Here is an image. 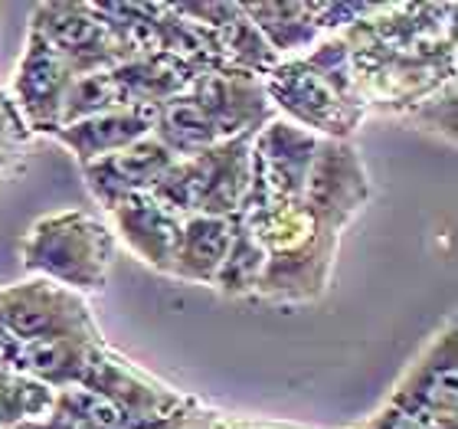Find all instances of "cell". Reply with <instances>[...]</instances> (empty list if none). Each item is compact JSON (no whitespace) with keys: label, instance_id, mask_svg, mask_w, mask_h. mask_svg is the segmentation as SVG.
I'll use <instances>...</instances> for the list:
<instances>
[{"label":"cell","instance_id":"277c9868","mask_svg":"<svg viewBox=\"0 0 458 429\" xmlns=\"http://www.w3.org/2000/svg\"><path fill=\"white\" fill-rule=\"evenodd\" d=\"M79 387L112 403L114 410L122 413L128 429H164L191 400L174 387L154 381L151 373L138 371L131 361L114 354L106 341L96 347Z\"/></svg>","mask_w":458,"mask_h":429},{"label":"cell","instance_id":"83f0119b","mask_svg":"<svg viewBox=\"0 0 458 429\" xmlns=\"http://www.w3.org/2000/svg\"><path fill=\"white\" fill-rule=\"evenodd\" d=\"M357 429H422L420 423H412L410 416H403L400 410H393V407H383L370 416V420L363 423Z\"/></svg>","mask_w":458,"mask_h":429},{"label":"cell","instance_id":"f546056e","mask_svg":"<svg viewBox=\"0 0 458 429\" xmlns=\"http://www.w3.org/2000/svg\"><path fill=\"white\" fill-rule=\"evenodd\" d=\"M4 338H7V334H4V324H0V341H4Z\"/></svg>","mask_w":458,"mask_h":429},{"label":"cell","instance_id":"3957f363","mask_svg":"<svg viewBox=\"0 0 458 429\" xmlns=\"http://www.w3.org/2000/svg\"><path fill=\"white\" fill-rule=\"evenodd\" d=\"M0 324H4V334L10 341L96 338V334H102L79 292L39 276L0 288Z\"/></svg>","mask_w":458,"mask_h":429},{"label":"cell","instance_id":"6da1fadb","mask_svg":"<svg viewBox=\"0 0 458 429\" xmlns=\"http://www.w3.org/2000/svg\"><path fill=\"white\" fill-rule=\"evenodd\" d=\"M114 256V233L82 210L37 219L20 243L23 269L72 292H102Z\"/></svg>","mask_w":458,"mask_h":429},{"label":"cell","instance_id":"603a6c76","mask_svg":"<svg viewBox=\"0 0 458 429\" xmlns=\"http://www.w3.org/2000/svg\"><path fill=\"white\" fill-rule=\"evenodd\" d=\"M53 397H56V390H49L43 383L30 381V377L0 364V429H17L23 423L47 416Z\"/></svg>","mask_w":458,"mask_h":429},{"label":"cell","instance_id":"7402d4cb","mask_svg":"<svg viewBox=\"0 0 458 429\" xmlns=\"http://www.w3.org/2000/svg\"><path fill=\"white\" fill-rule=\"evenodd\" d=\"M216 33V47L223 53V63L229 69H242V73H252V76L266 79L272 69L282 63L276 49L268 47V39L259 33V27L246 17V10L239 4V13L229 20L223 30H213Z\"/></svg>","mask_w":458,"mask_h":429},{"label":"cell","instance_id":"cb8c5ba5","mask_svg":"<svg viewBox=\"0 0 458 429\" xmlns=\"http://www.w3.org/2000/svg\"><path fill=\"white\" fill-rule=\"evenodd\" d=\"M124 106H131V102L124 99L118 79L112 76V69L86 73V76L72 79V86H69L66 108H63V128L82 122V118H92V115L112 112V108H124Z\"/></svg>","mask_w":458,"mask_h":429},{"label":"cell","instance_id":"7c38bea8","mask_svg":"<svg viewBox=\"0 0 458 429\" xmlns=\"http://www.w3.org/2000/svg\"><path fill=\"white\" fill-rule=\"evenodd\" d=\"M337 243H341L337 233L315 229L305 243H298L285 253H272L266 259V269H262L252 298L268 302V305H298V302L321 298L331 286Z\"/></svg>","mask_w":458,"mask_h":429},{"label":"cell","instance_id":"ffe728a7","mask_svg":"<svg viewBox=\"0 0 458 429\" xmlns=\"http://www.w3.org/2000/svg\"><path fill=\"white\" fill-rule=\"evenodd\" d=\"M242 10L278 56L301 53V49L315 47L321 37V30L311 17V4H249Z\"/></svg>","mask_w":458,"mask_h":429},{"label":"cell","instance_id":"e0dca14e","mask_svg":"<svg viewBox=\"0 0 458 429\" xmlns=\"http://www.w3.org/2000/svg\"><path fill=\"white\" fill-rule=\"evenodd\" d=\"M233 239V217H183L167 276L213 286Z\"/></svg>","mask_w":458,"mask_h":429},{"label":"cell","instance_id":"2e32d148","mask_svg":"<svg viewBox=\"0 0 458 429\" xmlns=\"http://www.w3.org/2000/svg\"><path fill=\"white\" fill-rule=\"evenodd\" d=\"M154 132V108L148 106H124L112 108V112L92 115L76 124L59 128L53 138L59 144H66L69 151L76 154L79 167L89 161H98L106 154H114L128 148V144L141 142Z\"/></svg>","mask_w":458,"mask_h":429},{"label":"cell","instance_id":"44dd1931","mask_svg":"<svg viewBox=\"0 0 458 429\" xmlns=\"http://www.w3.org/2000/svg\"><path fill=\"white\" fill-rule=\"evenodd\" d=\"M17 429H128L122 413L86 387H63L53 397L47 416Z\"/></svg>","mask_w":458,"mask_h":429},{"label":"cell","instance_id":"30bf717a","mask_svg":"<svg viewBox=\"0 0 458 429\" xmlns=\"http://www.w3.org/2000/svg\"><path fill=\"white\" fill-rule=\"evenodd\" d=\"M191 102L203 112L220 142L256 134L276 118L266 96V82L242 69H207L187 89Z\"/></svg>","mask_w":458,"mask_h":429},{"label":"cell","instance_id":"f1b7e54d","mask_svg":"<svg viewBox=\"0 0 458 429\" xmlns=\"http://www.w3.org/2000/svg\"><path fill=\"white\" fill-rule=\"evenodd\" d=\"M216 429H292V426H262V423H239V420H216Z\"/></svg>","mask_w":458,"mask_h":429},{"label":"cell","instance_id":"4fadbf2b","mask_svg":"<svg viewBox=\"0 0 458 429\" xmlns=\"http://www.w3.org/2000/svg\"><path fill=\"white\" fill-rule=\"evenodd\" d=\"M177 158L154 134H148V138L128 144L122 151L82 164V177H86V187L92 191V197L112 213L124 197H131V193H151V187L161 181L164 171Z\"/></svg>","mask_w":458,"mask_h":429},{"label":"cell","instance_id":"5b68a950","mask_svg":"<svg viewBox=\"0 0 458 429\" xmlns=\"http://www.w3.org/2000/svg\"><path fill=\"white\" fill-rule=\"evenodd\" d=\"M318 134L272 118L252 138V181H249V207H295L301 203L308 167L315 161Z\"/></svg>","mask_w":458,"mask_h":429},{"label":"cell","instance_id":"5bb4252c","mask_svg":"<svg viewBox=\"0 0 458 429\" xmlns=\"http://www.w3.org/2000/svg\"><path fill=\"white\" fill-rule=\"evenodd\" d=\"M102 334L96 338H47V341H0V364L43 383L49 390L79 387Z\"/></svg>","mask_w":458,"mask_h":429},{"label":"cell","instance_id":"d4e9b609","mask_svg":"<svg viewBox=\"0 0 458 429\" xmlns=\"http://www.w3.org/2000/svg\"><path fill=\"white\" fill-rule=\"evenodd\" d=\"M301 63H305L321 82H327V86L335 89L341 99L360 106V96H357V69H353L351 49L344 47L341 37H327V39H321V43H315V49H311ZM363 112H367V108H363Z\"/></svg>","mask_w":458,"mask_h":429},{"label":"cell","instance_id":"52a82bcc","mask_svg":"<svg viewBox=\"0 0 458 429\" xmlns=\"http://www.w3.org/2000/svg\"><path fill=\"white\" fill-rule=\"evenodd\" d=\"M455 322L449 318L403 371L386 407L422 429H455Z\"/></svg>","mask_w":458,"mask_h":429},{"label":"cell","instance_id":"9c48e42d","mask_svg":"<svg viewBox=\"0 0 458 429\" xmlns=\"http://www.w3.org/2000/svg\"><path fill=\"white\" fill-rule=\"evenodd\" d=\"M367 201H370V181L360 151L351 142L321 138L301 193V207L315 219V227L341 236V229L360 213Z\"/></svg>","mask_w":458,"mask_h":429},{"label":"cell","instance_id":"7a4b0ae2","mask_svg":"<svg viewBox=\"0 0 458 429\" xmlns=\"http://www.w3.org/2000/svg\"><path fill=\"white\" fill-rule=\"evenodd\" d=\"M252 138L256 134H239L174 161L151 187V197L177 217H236L249 201Z\"/></svg>","mask_w":458,"mask_h":429},{"label":"cell","instance_id":"8992f818","mask_svg":"<svg viewBox=\"0 0 458 429\" xmlns=\"http://www.w3.org/2000/svg\"><path fill=\"white\" fill-rule=\"evenodd\" d=\"M262 82L272 108L288 115L285 122L327 142H351L367 115L357 102H347L327 82H321L301 59H282Z\"/></svg>","mask_w":458,"mask_h":429},{"label":"cell","instance_id":"d6986e66","mask_svg":"<svg viewBox=\"0 0 458 429\" xmlns=\"http://www.w3.org/2000/svg\"><path fill=\"white\" fill-rule=\"evenodd\" d=\"M266 259H268L266 246L256 239L246 217L236 213L233 217V239H229L220 272L213 279V288L226 298H252L259 279H262V269H266Z\"/></svg>","mask_w":458,"mask_h":429},{"label":"cell","instance_id":"ac0fdd59","mask_svg":"<svg viewBox=\"0 0 458 429\" xmlns=\"http://www.w3.org/2000/svg\"><path fill=\"white\" fill-rule=\"evenodd\" d=\"M112 76L118 79V86L131 106L157 108L171 102L174 96L187 92L197 79V69L171 53H138V56L124 59L122 66H114Z\"/></svg>","mask_w":458,"mask_h":429},{"label":"cell","instance_id":"8fae6325","mask_svg":"<svg viewBox=\"0 0 458 429\" xmlns=\"http://www.w3.org/2000/svg\"><path fill=\"white\" fill-rule=\"evenodd\" d=\"M76 73L69 63L39 37L37 30L27 33V49L13 76L10 99L17 102L23 122L33 134H56L63 128V108H66L69 86Z\"/></svg>","mask_w":458,"mask_h":429},{"label":"cell","instance_id":"484cf974","mask_svg":"<svg viewBox=\"0 0 458 429\" xmlns=\"http://www.w3.org/2000/svg\"><path fill=\"white\" fill-rule=\"evenodd\" d=\"M30 138H33V132H30L27 122H23L17 102L10 99L7 89H0V174H7L17 167Z\"/></svg>","mask_w":458,"mask_h":429},{"label":"cell","instance_id":"4316f807","mask_svg":"<svg viewBox=\"0 0 458 429\" xmlns=\"http://www.w3.org/2000/svg\"><path fill=\"white\" fill-rule=\"evenodd\" d=\"M410 122L420 124L422 132L442 134V138L455 142V79L449 86H442L436 96H429L426 102L412 108Z\"/></svg>","mask_w":458,"mask_h":429},{"label":"cell","instance_id":"9a60e30c","mask_svg":"<svg viewBox=\"0 0 458 429\" xmlns=\"http://www.w3.org/2000/svg\"><path fill=\"white\" fill-rule=\"evenodd\" d=\"M181 223L183 217L167 210L151 193H131L112 210L114 236H122L124 246L131 249L144 266H151L154 272H164V276L171 272Z\"/></svg>","mask_w":458,"mask_h":429},{"label":"cell","instance_id":"ba28073f","mask_svg":"<svg viewBox=\"0 0 458 429\" xmlns=\"http://www.w3.org/2000/svg\"><path fill=\"white\" fill-rule=\"evenodd\" d=\"M30 30H37L76 76L114 69L131 59L128 47L114 37L96 4H37Z\"/></svg>","mask_w":458,"mask_h":429}]
</instances>
